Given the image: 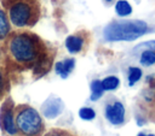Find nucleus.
<instances>
[{
    "mask_svg": "<svg viewBox=\"0 0 155 136\" xmlns=\"http://www.w3.org/2000/svg\"><path fill=\"white\" fill-rule=\"evenodd\" d=\"M105 117L111 124H121L125 119V107L121 102H114L113 105H108L105 108Z\"/></svg>",
    "mask_w": 155,
    "mask_h": 136,
    "instance_id": "39448f33",
    "label": "nucleus"
},
{
    "mask_svg": "<svg viewBox=\"0 0 155 136\" xmlns=\"http://www.w3.org/2000/svg\"><path fill=\"white\" fill-rule=\"evenodd\" d=\"M74 65H75V60L73 58H68V59H64L63 61H58L54 65V70L62 78H67L73 71Z\"/></svg>",
    "mask_w": 155,
    "mask_h": 136,
    "instance_id": "0eeeda50",
    "label": "nucleus"
},
{
    "mask_svg": "<svg viewBox=\"0 0 155 136\" xmlns=\"http://www.w3.org/2000/svg\"><path fill=\"white\" fill-rule=\"evenodd\" d=\"M137 136H154L153 134H144V132H140V134H138Z\"/></svg>",
    "mask_w": 155,
    "mask_h": 136,
    "instance_id": "6ab92c4d",
    "label": "nucleus"
},
{
    "mask_svg": "<svg viewBox=\"0 0 155 136\" xmlns=\"http://www.w3.org/2000/svg\"><path fill=\"white\" fill-rule=\"evenodd\" d=\"M10 31V25L7 17L4 11L0 10V39H5Z\"/></svg>",
    "mask_w": 155,
    "mask_h": 136,
    "instance_id": "ddd939ff",
    "label": "nucleus"
},
{
    "mask_svg": "<svg viewBox=\"0 0 155 136\" xmlns=\"http://www.w3.org/2000/svg\"><path fill=\"white\" fill-rule=\"evenodd\" d=\"M84 46V39L78 35H70L65 40V47L69 53H78Z\"/></svg>",
    "mask_w": 155,
    "mask_h": 136,
    "instance_id": "6e6552de",
    "label": "nucleus"
},
{
    "mask_svg": "<svg viewBox=\"0 0 155 136\" xmlns=\"http://www.w3.org/2000/svg\"><path fill=\"white\" fill-rule=\"evenodd\" d=\"M2 126L6 130V132H8L10 135H15L17 132V126H16V123L13 120L11 111H7L4 114V117H2Z\"/></svg>",
    "mask_w": 155,
    "mask_h": 136,
    "instance_id": "1a4fd4ad",
    "label": "nucleus"
},
{
    "mask_svg": "<svg viewBox=\"0 0 155 136\" xmlns=\"http://www.w3.org/2000/svg\"><path fill=\"white\" fill-rule=\"evenodd\" d=\"M51 136H61V135H58V134H54V135H51Z\"/></svg>",
    "mask_w": 155,
    "mask_h": 136,
    "instance_id": "aec40b11",
    "label": "nucleus"
},
{
    "mask_svg": "<svg viewBox=\"0 0 155 136\" xmlns=\"http://www.w3.org/2000/svg\"><path fill=\"white\" fill-rule=\"evenodd\" d=\"M136 49H151V51H154V52H155V40H154V41L143 42V43L138 45Z\"/></svg>",
    "mask_w": 155,
    "mask_h": 136,
    "instance_id": "f3484780",
    "label": "nucleus"
},
{
    "mask_svg": "<svg viewBox=\"0 0 155 136\" xmlns=\"http://www.w3.org/2000/svg\"><path fill=\"white\" fill-rule=\"evenodd\" d=\"M139 61L144 66L154 65L155 64V52L151 49H143V52L140 53Z\"/></svg>",
    "mask_w": 155,
    "mask_h": 136,
    "instance_id": "9b49d317",
    "label": "nucleus"
},
{
    "mask_svg": "<svg viewBox=\"0 0 155 136\" xmlns=\"http://www.w3.org/2000/svg\"><path fill=\"white\" fill-rule=\"evenodd\" d=\"M79 116L84 120H92L96 117V112L90 107H84L79 111Z\"/></svg>",
    "mask_w": 155,
    "mask_h": 136,
    "instance_id": "dca6fc26",
    "label": "nucleus"
},
{
    "mask_svg": "<svg viewBox=\"0 0 155 136\" xmlns=\"http://www.w3.org/2000/svg\"><path fill=\"white\" fill-rule=\"evenodd\" d=\"M38 13L36 0H10L8 2V17L11 23L17 28L34 24Z\"/></svg>",
    "mask_w": 155,
    "mask_h": 136,
    "instance_id": "7ed1b4c3",
    "label": "nucleus"
},
{
    "mask_svg": "<svg viewBox=\"0 0 155 136\" xmlns=\"http://www.w3.org/2000/svg\"><path fill=\"white\" fill-rule=\"evenodd\" d=\"M119 78L115 77V76H109V77H105L103 81H102V85H103V89L104 90H114L115 88H117L119 85Z\"/></svg>",
    "mask_w": 155,
    "mask_h": 136,
    "instance_id": "4468645a",
    "label": "nucleus"
},
{
    "mask_svg": "<svg viewBox=\"0 0 155 136\" xmlns=\"http://www.w3.org/2000/svg\"><path fill=\"white\" fill-rule=\"evenodd\" d=\"M107 1H111V0H107Z\"/></svg>",
    "mask_w": 155,
    "mask_h": 136,
    "instance_id": "412c9836",
    "label": "nucleus"
},
{
    "mask_svg": "<svg viewBox=\"0 0 155 136\" xmlns=\"http://www.w3.org/2000/svg\"><path fill=\"white\" fill-rule=\"evenodd\" d=\"M115 11L120 17H126L132 13V6L126 0H119L115 5Z\"/></svg>",
    "mask_w": 155,
    "mask_h": 136,
    "instance_id": "9d476101",
    "label": "nucleus"
},
{
    "mask_svg": "<svg viewBox=\"0 0 155 136\" xmlns=\"http://www.w3.org/2000/svg\"><path fill=\"white\" fill-rule=\"evenodd\" d=\"M103 90L104 89H103V85H102V81H98V79L93 81L91 83V91H92L91 100H93V101L98 100L103 95Z\"/></svg>",
    "mask_w": 155,
    "mask_h": 136,
    "instance_id": "f8f14e48",
    "label": "nucleus"
},
{
    "mask_svg": "<svg viewBox=\"0 0 155 136\" xmlns=\"http://www.w3.org/2000/svg\"><path fill=\"white\" fill-rule=\"evenodd\" d=\"M63 110V102L58 97H50L42 106V111L45 117L47 118H54L57 117Z\"/></svg>",
    "mask_w": 155,
    "mask_h": 136,
    "instance_id": "423d86ee",
    "label": "nucleus"
},
{
    "mask_svg": "<svg viewBox=\"0 0 155 136\" xmlns=\"http://www.w3.org/2000/svg\"><path fill=\"white\" fill-rule=\"evenodd\" d=\"M142 77V70L139 67L132 66L128 69V84L133 85L136 82H138Z\"/></svg>",
    "mask_w": 155,
    "mask_h": 136,
    "instance_id": "2eb2a0df",
    "label": "nucleus"
},
{
    "mask_svg": "<svg viewBox=\"0 0 155 136\" xmlns=\"http://www.w3.org/2000/svg\"><path fill=\"white\" fill-rule=\"evenodd\" d=\"M16 126L22 134L27 136L36 135L42 128L41 117L34 108L25 107L18 112L16 118Z\"/></svg>",
    "mask_w": 155,
    "mask_h": 136,
    "instance_id": "20e7f679",
    "label": "nucleus"
},
{
    "mask_svg": "<svg viewBox=\"0 0 155 136\" xmlns=\"http://www.w3.org/2000/svg\"><path fill=\"white\" fill-rule=\"evenodd\" d=\"M7 53L10 58L19 65L35 64L39 66L44 63L42 46L40 41L30 34H16L7 42Z\"/></svg>",
    "mask_w": 155,
    "mask_h": 136,
    "instance_id": "f257e3e1",
    "label": "nucleus"
},
{
    "mask_svg": "<svg viewBox=\"0 0 155 136\" xmlns=\"http://www.w3.org/2000/svg\"><path fill=\"white\" fill-rule=\"evenodd\" d=\"M4 89V81H2V75L0 72V95H1V91Z\"/></svg>",
    "mask_w": 155,
    "mask_h": 136,
    "instance_id": "a211bd4d",
    "label": "nucleus"
},
{
    "mask_svg": "<svg viewBox=\"0 0 155 136\" xmlns=\"http://www.w3.org/2000/svg\"><path fill=\"white\" fill-rule=\"evenodd\" d=\"M148 31V25L143 20H116L105 26L103 35L108 41H133Z\"/></svg>",
    "mask_w": 155,
    "mask_h": 136,
    "instance_id": "f03ea898",
    "label": "nucleus"
}]
</instances>
